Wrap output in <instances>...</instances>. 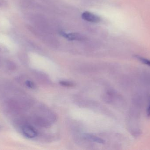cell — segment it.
Returning a JSON list of instances; mask_svg holds the SVG:
<instances>
[{"instance_id":"obj_4","label":"cell","mask_w":150,"mask_h":150,"mask_svg":"<svg viewBox=\"0 0 150 150\" xmlns=\"http://www.w3.org/2000/svg\"><path fill=\"white\" fill-rule=\"evenodd\" d=\"M84 136L86 139L92 141L94 142L98 143L99 144H104L105 142V141L103 139L95 136L93 135L86 134H85Z\"/></svg>"},{"instance_id":"obj_1","label":"cell","mask_w":150,"mask_h":150,"mask_svg":"<svg viewBox=\"0 0 150 150\" xmlns=\"http://www.w3.org/2000/svg\"><path fill=\"white\" fill-rule=\"evenodd\" d=\"M82 18L84 20L92 23H98L100 21L99 17L88 11L83 12L82 14Z\"/></svg>"},{"instance_id":"obj_2","label":"cell","mask_w":150,"mask_h":150,"mask_svg":"<svg viewBox=\"0 0 150 150\" xmlns=\"http://www.w3.org/2000/svg\"><path fill=\"white\" fill-rule=\"evenodd\" d=\"M60 35L69 40L83 41L85 39L84 37L78 33H67L64 32H60Z\"/></svg>"},{"instance_id":"obj_7","label":"cell","mask_w":150,"mask_h":150,"mask_svg":"<svg viewBox=\"0 0 150 150\" xmlns=\"http://www.w3.org/2000/svg\"><path fill=\"white\" fill-rule=\"evenodd\" d=\"M135 57L137 60H139L140 61L142 62V63L150 67V60L146 59V58H143V57L139 56V55H135Z\"/></svg>"},{"instance_id":"obj_9","label":"cell","mask_w":150,"mask_h":150,"mask_svg":"<svg viewBox=\"0 0 150 150\" xmlns=\"http://www.w3.org/2000/svg\"><path fill=\"white\" fill-rule=\"evenodd\" d=\"M26 85H27V86L30 87V88H34L35 87V85H34L33 83L32 82H30V81H27L26 82Z\"/></svg>"},{"instance_id":"obj_3","label":"cell","mask_w":150,"mask_h":150,"mask_svg":"<svg viewBox=\"0 0 150 150\" xmlns=\"http://www.w3.org/2000/svg\"><path fill=\"white\" fill-rule=\"evenodd\" d=\"M22 130L24 135L27 138L31 139L37 136V132L35 129L31 126H24Z\"/></svg>"},{"instance_id":"obj_5","label":"cell","mask_w":150,"mask_h":150,"mask_svg":"<svg viewBox=\"0 0 150 150\" xmlns=\"http://www.w3.org/2000/svg\"><path fill=\"white\" fill-rule=\"evenodd\" d=\"M12 41L6 35L0 34V44H3L7 46L12 45Z\"/></svg>"},{"instance_id":"obj_10","label":"cell","mask_w":150,"mask_h":150,"mask_svg":"<svg viewBox=\"0 0 150 150\" xmlns=\"http://www.w3.org/2000/svg\"><path fill=\"white\" fill-rule=\"evenodd\" d=\"M147 115L149 118H150V100L149 102V105H148V108H147Z\"/></svg>"},{"instance_id":"obj_6","label":"cell","mask_w":150,"mask_h":150,"mask_svg":"<svg viewBox=\"0 0 150 150\" xmlns=\"http://www.w3.org/2000/svg\"><path fill=\"white\" fill-rule=\"evenodd\" d=\"M10 24L7 19L4 18H0V28L6 29L9 27Z\"/></svg>"},{"instance_id":"obj_8","label":"cell","mask_w":150,"mask_h":150,"mask_svg":"<svg viewBox=\"0 0 150 150\" xmlns=\"http://www.w3.org/2000/svg\"><path fill=\"white\" fill-rule=\"evenodd\" d=\"M60 84L63 86H67V87H71L74 85L72 83L69 82H64V81H61L60 82Z\"/></svg>"}]
</instances>
